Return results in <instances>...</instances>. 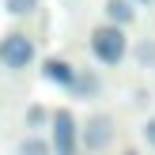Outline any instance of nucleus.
I'll return each instance as SVG.
<instances>
[{
  "label": "nucleus",
  "instance_id": "20e7f679",
  "mask_svg": "<svg viewBox=\"0 0 155 155\" xmlns=\"http://www.w3.org/2000/svg\"><path fill=\"white\" fill-rule=\"evenodd\" d=\"M114 144V117L110 114H91L80 125V148L87 155H102Z\"/></svg>",
  "mask_w": 155,
  "mask_h": 155
},
{
  "label": "nucleus",
  "instance_id": "f03ea898",
  "mask_svg": "<svg viewBox=\"0 0 155 155\" xmlns=\"http://www.w3.org/2000/svg\"><path fill=\"white\" fill-rule=\"evenodd\" d=\"M38 61V45L27 30H8L0 38V68L8 72H27L30 64Z\"/></svg>",
  "mask_w": 155,
  "mask_h": 155
},
{
  "label": "nucleus",
  "instance_id": "ddd939ff",
  "mask_svg": "<svg viewBox=\"0 0 155 155\" xmlns=\"http://www.w3.org/2000/svg\"><path fill=\"white\" fill-rule=\"evenodd\" d=\"M136 4H140V8H148V4H155V0H136Z\"/></svg>",
  "mask_w": 155,
  "mask_h": 155
},
{
  "label": "nucleus",
  "instance_id": "9d476101",
  "mask_svg": "<svg viewBox=\"0 0 155 155\" xmlns=\"http://www.w3.org/2000/svg\"><path fill=\"white\" fill-rule=\"evenodd\" d=\"M133 61L140 68H155V38H144V42L133 45Z\"/></svg>",
  "mask_w": 155,
  "mask_h": 155
},
{
  "label": "nucleus",
  "instance_id": "423d86ee",
  "mask_svg": "<svg viewBox=\"0 0 155 155\" xmlns=\"http://www.w3.org/2000/svg\"><path fill=\"white\" fill-rule=\"evenodd\" d=\"M98 91H102L98 72H95V68H80V72H76V80H72V87H68V95L91 102V98H98Z\"/></svg>",
  "mask_w": 155,
  "mask_h": 155
},
{
  "label": "nucleus",
  "instance_id": "1a4fd4ad",
  "mask_svg": "<svg viewBox=\"0 0 155 155\" xmlns=\"http://www.w3.org/2000/svg\"><path fill=\"white\" fill-rule=\"evenodd\" d=\"M15 155H53V144L42 140L38 133H30V136H23V140L15 144Z\"/></svg>",
  "mask_w": 155,
  "mask_h": 155
},
{
  "label": "nucleus",
  "instance_id": "7ed1b4c3",
  "mask_svg": "<svg viewBox=\"0 0 155 155\" xmlns=\"http://www.w3.org/2000/svg\"><path fill=\"white\" fill-rule=\"evenodd\" d=\"M49 144L53 155H80V121L72 117V110H53Z\"/></svg>",
  "mask_w": 155,
  "mask_h": 155
},
{
  "label": "nucleus",
  "instance_id": "f8f14e48",
  "mask_svg": "<svg viewBox=\"0 0 155 155\" xmlns=\"http://www.w3.org/2000/svg\"><path fill=\"white\" fill-rule=\"evenodd\" d=\"M140 136H144V144H148V148L155 151V114H151L148 121H144V129H140Z\"/></svg>",
  "mask_w": 155,
  "mask_h": 155
},
{
  "label": "nucleus",
  "instance_id": "4468645a",
  "mask_svg": "<svg viewBox=\"0 0 155 155\" xmlns=\"http://www.w3.org/2000/svg\"><path fill=\"white\" fill-rule=\"evenodd\" d=\"M121 155H140V151H133V148H129V151H121Z\"/></svg>",
  "mask_w": 155,
  "mask_h": 155
},
{
  "label": "nucleus",
  "instance_id": "6e6552de",
  "mask_svg": "<svg viewBox=\"0 0 155 155\" xmlns=\"http://www.w3.org/2000/svg\"><path fill=\"white\" fill-rule=\"evenodd\" d=\"M49 121H53V110H49V106H42V102L27 106V114H23V125H27L30 133H38V129H45Z\"/></svg>",
  "mask_w": 155,
  "mask_h": 155
},
{
  "label": "nucleus",
  "instance_id": "9b49d317",
  "mask_svg": "<svg viewBox=\"0 0 155 155\" xmlns=\"http://www.w3.org/2000/svg\"><path fill=\"white\" fill-rule=\"evenodd\" d=\"M38 8H42V0H4V12L12 15V19H27Z\"/></svg>",
  "mask_w": 155,
  "mask_h": 155
},
{
  "label": "nucleus",
  "instance_id": "39448f33",
  "mask_svg": "<svg viewBox=\"0 0 155 155\" xmlns=\"http://www.w3.org/2000/svg\"><path fill=\"white\" fill-rule=\"evenodd\" d=\"M38 72H42V80H45V83H53V87L68 91V87H72V80H76V72H80V68H76L72 61H64V57H45Z\"/></svg>",
  "mask_w": 155,
  "mask_h": 155
},
{
  "label": "nucleus",
  "instance_id": "f257e3e1",
  "mask_svg": "<svg viewBox=\"0 0 155 155\" xmlns=\"http://www.w3.org/2000/svg\"><path fill=\"white\" fill-rule=\"evenodd\" d=\"M87 49H91V57L102 68H117L121 61L129 57L125 27H117V23H98V27L91 30V38H87Z\"/></svg>",
  "mask_w": 155,
  "mask_h": 155
},
{
  "label": "nucleus",
  "instance_id": "0eeeda50",
  "mask_svg": "<svg viewBox=\"0 0 155 155\" xmlns=\"http://www.w3.org/2000/svg\"><path fill=\"white\" fill-rule=\"evenodd\" d=\"M136 0H102V15L106 23H117V27H133L136 23Z\"/></svg>",
  "mask_w": 155,
  "mask_h": 155
}]
</instances>
